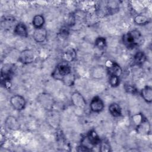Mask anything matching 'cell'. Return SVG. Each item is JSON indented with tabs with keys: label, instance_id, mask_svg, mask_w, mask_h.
<instances>
[{
	"label": "cell",
	"instance_id": "1",
	"mask_svg": "<svg viewBox=\"0 0 152 152\" xmlns=\"http://www.w3.org/2000/svg\"><path fill=\"white\" fill-rule=\"evenodd\" d=\"M142 39L143 37L141 33L138 30H132L128 31L124 34L122 38L123 44L129 49H132L140 46L142 42Z\"/></svg>",
	"mask_w": 152,
	"mask_h": 152
},
{
	"label": "cell",
	"instance_id": "2",
	"mask_svg": "<svg viewBox=\"0 0 152 152\" xmlns=\"http://www.w3.org/2000/svg\"><path fill=\"white\" fill-rule=\"evenodd\" d=\"M71 67L69 64L63 61L59 63L52 72L51 76L56 80L61 81L63 77L71 72Z\"/></svg>",
	"mask_w": 152,
	"mask_h": 152
},
{
	"label": "cell",
	"instance_id": "3",
	"mask_svg": "<svg viewBox=\"0 0 152 152\" xmlns=\"http://www.w3.org/2000/svg\"><path fill=\"white\" fill-rule=\"evenodd\" d=\"M37 102L46 110H50L53 109L55 101L53 97L49 93H42L37 97Z\"/></svg>",
	"mask_w": 152,
	"mask_h": 152
},
{
	"label": "cell",
	"instance_id": "4",
	"mask_svg": "<svg viewBox=\"0 0 152 152\" xmlns=\"http://www.w3.org/2000/svg\"><path fill=\"white\" fill-rule=\"evenodd\" d=\"M36 55L34 51L30 49L23 50L19 55L18 61L23 64H30L34 62Z\"/></svg>",
	"mask_w": 152,
	"mask_h": 152
},
{
	"label": "cell",
	"instance_id": "5",
	"mask_svg": "<svg viewBox=\"0 0 152 152\" xmlns=\"http://www.w3.org/2000/svg\"><path fill=\"white\" fill-rule=\"evenodd\" d=\"M10 103L13 109L18 111L24 110L26 106V99L20 94H15L11 96L10 99Z\"/></svg>",
	"mask_w": 152,
	"mask_h": 152
},
{
	"label": "cell",
	"instance_id": "6",
	"mask_svg": "<svg viewBox=\"0 0 152 152\" xmlns=\"http://www.w3.org/2000/svg\"><path fill=\"white\" fill-rule=\"evenodd\" d=\"M105 66L109 75H115L120 77L122 73V69L118 64L115 61L107 60L105 63Z\"/></svg>",
	"mask_w": 152,
	"mask_h": 152
},
{
	"label": "cell",
	"instance_id": "7",
	"mask_svg": "<svg viewBox=\"0 0 152 152\" xmlns=\"http://www.w3.org/2000/svg\"><path fill=\"white\" fill-rule=\"evenodd\" d=\"M71 102L72 104L78 108H84L87 105V102L81 93L75 91L71 95Z\"/></svg>",
	"mask_w": 152,
	"mask_h": 152
},
{
	"label": "cell",
	"instance_id": "8",
	"mask_svg": "<svg viewBox=\"0 0 152 152\" xmlns=\"http://www.w3.org/2000/svg\"><path fill=\"white\" fill-rule=\"evenodd\" d=\"M104 102L99 96L94 97L90 103V109L94 113L101 112L104 109Z\"/></svg>",
	"mask_w": 152,
	"mask_h": 152
},
{
	"label": "cell",
	"instance_id": "9",
	"mask_svg": "<svg viewBox=\"0 0 152 152\" xmlns=\"http://www.w3.org/2000/svg\"><path fill=\"white\" fill-rule=\"evenodd\" d=\"M32 36L34 40L36 42L39 43H43L47 39L48 31L45 27L34 28Z\"/></svg>",
	"mask_w": 152,
	"mask_h": 152
},
{
	"label": "cell",
	"instance_id": "10",
	"mask_svg": "<svg viewBox=\"0 0 152 152\" xmlns=\"http://www.w3.org/2000/svg\"><path fill=\"white\" fill-rule=\"evenodd\" d=\"M5 125L7 128L11 131H18L21 128V125L18 119L12 116H8L5 120Z\"/></svg>",
	"mask_w": 152,
	"mask_h": 152
},
{
	"label": "cell",
	"instance_id": "11",
	"mask_svg": "<svg viewBox=\"0 0 152 152\" xmlns=\"http://www.w3.org/2000/svg\"><path fill=\"white\" fill-rule=\"evenodd\" d=\"M12 75V67L9 65H4L1 68V81L4 82L5 86H7L8 83H10Z\"/></svg>",
	"mask_w": 152,
	"mask_h": 152
},
{
	"label": "cell",
	"instance_id": "12",
	"mask_svg": "<svg viewBox=\"0 0 152 152\" xmlns=\"http://www.w3.org/2000/svg\"><path fill=\"white\" fill-rule=\"evenodd\" d=\"M76 57L77 51L74 48L72 47L67 48L62 54L63 61L68 63L73 62L76 59Z\"/></svg>",
	"mask_w": 152,
	"mask_h": 152
},
{
	"label": "cell",
	"instance_id": "13",
	"mask_svg": "<svg viewBox=\"0 0 152 152\" xmlns=\"http://www.w3.org/2000/svg\"><path fill=\"white\" fill-rule=\"evenodd\" d=\"M14 33L20 37H27L28 36L27 27L23 23H18L15 26Z\"/></svg>",
	"mask_w": 152,
	"mask_h": 152
},
{
	"label": "cell",
	"instance_id": "14",
	"mask_svg": "<svg viewBox=\"0 0 152 152\" xmlns=\"http://www.w3.org/2000/svg\"><path fill=\"white\" fill-rule=\"evenodd\" d=\"M140 95L143 100L147 103L152 102V88L149 86H145L140 91Z\"/></svg>",
	"mask_w": 152,
	"mask_h": 152
},
{
	"label": "cell",
	"instance_id": "15",
	"mask_svg": "<svg viewBox=\"0 0 152 152\" xmlns=\"http://www.w3.org/2000/svg\"><path fill=\"white\" fill-rule=\"evenodd\" d=\"M137 130L139 133L148 135L151 132V126L148 120L145 118L143 121L137 127Z\"/></svg>",
	"mask_w": 152,
	"mask_h": 152
},
{
	"label": "cell",
	"instance_id": "16",
	"mask_svg": "<svg viewBox=\"0 0 152 152\" xmlns=\"http://www.w3.org/2000/svg\"><path fill=\"white\" fill-rule=\"evenodd\" d=\"M110 114L115 117L119 118L122 116V110L121 106L116 103H112L108 107Z\"/></svg>",
	"mask_w": 152,
	"mask_h": 152
},
{
	"label": "cell",
	"instance_id": "17",
	"mask_svg": "<svg viewBox=\"0 0 152 152\" xmlns=\"http://www.w3.org/2000/svg\"><path fill=\"white\" fill-rule=\"evenodd\" d=\"M49 115L48 117V119L49 124H50L53 127L58 126V125L59 124V118L58 114L57 113V112L54 110L53 109L50 110H49Z\"/></svg>",
	"mask_w": 152,
	"mask_h": 152
},
{
	"label": "cell",
	"instance_id": "18",
	"mask_svg": "<svg viewBox=\"0 0 152 152\" xmlns=\"http://www.w3.org/2000/svg\"><path fill=\"white\" fill-rule=\"evenodd\" d=\"M45 23V18L41 14H37L34 15L32 20V25L34 28H39L43 27Z\"/></svg>",
	"mask_w": 152,
	"mask_h": 152
},
{
	"label": "cell",
	"instance_id": "19",
	"mask_svg": "<svg viewBox=\"0 0 152 152\" xmlns=\"http://www.w3.org/2000/svg\"><path fill=\"white\" fill-rule=\"evenodd\" d=\"M147 60L145 54L142 51L137 52L134 56L133 61L137 65H142Z\"/></svg>",
	"mask_w": 152,
	"mask_h": 152
},
{
	"label": "cell",
	"instance_id": "20",
	"mask_svg": "<svg viewBox=\"0 0 152 152\" xmlns=\"http://www.w3.org/2000/svg\"><path fill=\"white\" fill-rule=\"evenodd\" d=\"M134 22L138 26H144L150 22V19L146 15L142 14L137 15L134 18Z\"/></svg>",
	"mask_w": 152,
	"mask_h": 152
},
{
	"label": "cell",
	"instance_id": "21",
	"mask_svg": "<svg viewBox=\"0 0 152 152\" xmlns=\"http://www.w3.org/2000/svg\"><path fill=\"white\" fill-rule=\"evenodd\" d=\"M75 76L74 73L72 72L69 74L65 75L63 78L62 79L61 81L64 83V85L68 87H71L73 86L75 82Z\"/></svg>",
	"mask_w": 152,
	"mask_h": 152
},
{
	"label": "cell",
	"instance_id": "22",
	"mask_svg": "<svg viewBox=\"0 0 152 152\" xmlns=\"http://www.w3.org/2000/svg\"><path fill=\"white\" fill-rule=\"evenodd\" d=\"M106 40L104 37H98L94 41V46L99 49H103L104 48L106 47Z\"/></svg>",
	"mask_w": 152,
	"mask_h": 152
},
{
	"label": "cell",
	"instance_id": "23",
	"mask_svg": "<svg viewBox=\"0 0 152 152\" xmlns=\"http://www.w3.org/2000/svg\"><path fill=\"white\" fill-rule=\"evenodd\" d=\"M131 119H132V122L137 127L143 121V120L145 119V117L143 115V114H142L141 113H138L132 116Z\"/></svg>",
	"mask_w": 152,
	"mask_h": 152
},
{
	"label": "cell",
	"instance_id": "24",
	"mask_svg": "<svg viewBox=\"0 0 152 152\" xmlns=\"http://www.w3.org/2000/svg\"><path fill=\"white\" fill-rule=\"evenodd\" d=\"M99 150L102 152L111 151V147L110 143L107 140H101V142L99 144Z\"/></svg>",
	"mask_w": 152,
	"mask_h": 152
},
{
	"label": "cell",
	"instance_id": "25",
	"mask_svg": "<svg viewBox=\"0 0 152 152\" xmlns=\"http://www.w3.org/2000/svg\"><path fill=\"white\" fill-rule=\"evenodd\" d=\"M124 89L125 91L129 94H137L138 93V91L137 87L131 84H128V83L125 84Z\"/></svg>",
	"mask_w": 152,
	"mask_h": 152
},
{
	"label": "cell",
	"instance_id": "26",
	"mask_svg": "<svg viewBox=\"0 0 152 152\" xmlns=\"http://www.w3.org/2000/svg\"><path fill=\"white\" fill-rule=\"evenodd\" d=\"M109 83L112 87H116L120 84L119 77L115 75H109Z\"/></svg>",
	"mask_w": 152,
	"mask_h": 152
},
{
	"label": "cell",
	"instance_id": "27",
	"mask_svg": "<svg viewBox=\"0 0 152 152\" xmlns=\"http://www.w3.org/2000/svg\"><path fill=\"white\" fill-rule=\"evenodd\" d=\"M69 34V31L68 28L64 27L61 29V31L59 32V35L62 39H66L68 37V36Z\"/></svg>",
	"mask_w": 152,
	"mask_h": 152
}]
</instances>
